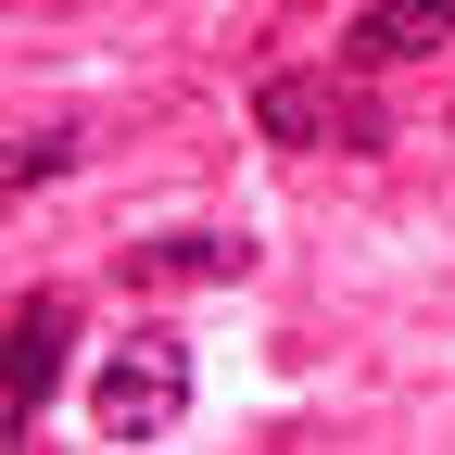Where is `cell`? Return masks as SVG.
Returning <instances> with one entry per match:
<instances>
[{
    "instance_id": "cell-1",
    "label": "cell",
    "mask_w": 455,
    "mask_h": 455,
    "mask_svg": "<svg viewBox=\"0 0 455 455\" xmlns=\"http://www.w3.org/2000/svg\"><path fill=\"white\" fill-rule=\"evenodd\" d=\"M89 418H101V443H164L190 418V341L178 329H127L101 355V379H89Z\"/></svg>"
},
{
    "instance_id": "cell-2",
    "label": "cell",
    "mask_w": 455,
    "mask_h": 455,
    "mask_svg": "<svg viewBox=\"0 0 455 455\" xmlns=\"http://www.w3.org/2000/svg\"><path fill=\"white\" fill-rule=\"evenodd\" d=\"M253 127L291 140V152H379L392 114L355 89V76H316V64H266L253 76Z\"/></svg>"
},
{
    "instance_id": "cell-3",
    "label": "cell",
    "mask_w": 455,
    "mask_h": 455,
    "mask_svg": "<svg viewBox=\"0 0 455 455\" xmlns=\"http://www.w3.org/2000/svg\"><path fill=\"white\" fill-rule=\"evenodd\" d=\"M64 355H76V291H26L13 304V341H0V430H38V405L64 392Z\"/></svg>"
},
{
    "instance_id": "cell-4",
    "label": "cell",
    "mask_w": 455,
    "mask_h": 455,
    "mask_svg": "<svg viewBox=\"0 0 455 455\" xmlns=\"http://www.w3.org/2000/svg\"><path fill=\"white\" fill-rule=\"evenodd\" d=\"M178 278H253V228H164V241H127V291H178Z\"/></svg>"
},
{
    "instance_id": "cell-5",
    "label": "cell",
    "mask_w": 455,
    "mask_h": 455,
    "mask_svg": "<svg viewBox=\"0 0 455 455\" xmlns=\"http://www.w3.org/2000/svg\"><path fill=\"white\" fill-rule=\"evenodd\" d=\"M455 38V0H367L355 13V64H418Z\"/></svg>"
},
{
    "instance_id": "cell-6",
    "label": "cell",
    "mask_w": 455,
    "mask_h": 455,
    "mask_svg": "<svg viewBox=\"0 0 455 455\" xmlns=\"http://www.w3.org/2000/svg\"><path fill=\"white\" fill-rule=\"evenodd\" d=\"M76 164V127H38V140H13V164H0V178H13V203L38 190V178H64Z\"/></svg>"
}]
</instances>
